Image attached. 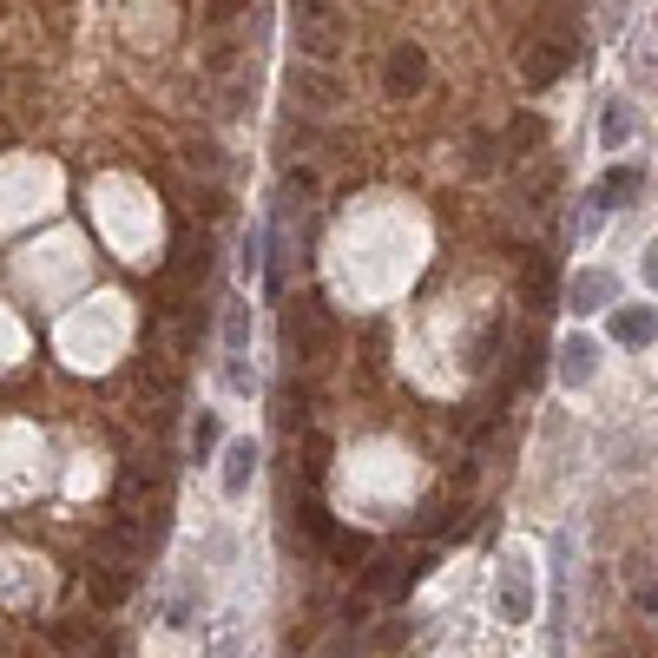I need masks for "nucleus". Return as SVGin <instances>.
I'll list each match as a JSON object with an SVG mask.
<instances>
[{
  "instance_id": "1",
  "label": "nucleus",
  "mask_w": 658,
  "mask_h": 658,
  "mask_svg": "<svg viewBox=\"0 0 658 658\" xmlns=\"http://www.w3.org/2000/svg\"><path fill=\"white\" fill-rule=\"evenodd\" d=\"M290 27H297V47L310 66H329L349 47V7L343 0H290Z\"/></svg>"
},
{
  "instance_id": "2",
  "label": "nucleus",
  "mask_w": 658,
  "mask_h": 658,
  "mask_svg": "<svg viewBox=\"0 0 658 658\" xmlns=\"http://www.w3.org/2000/svg\"><path fill=\"white\" fill-rule=\"evenodd\" d=\"M283 343H290V362H329L336 356V316H329L323 297H297L290 316H283Z\"/></svg>"
},
{
  "instance_id": "3",
  "label": "nucleus",
  "mask_w": 658,
  "mask_h": 658,
  "mask_svg": "<svg viewBox=\"0 0 658 658\" xmlns=\"http://www.w3.org/2000/svg\"><path fill=\"white\" fill-rule=\"evenodd\" d=\"M382 86H389L395 99H408V93H422L428 86V53L415 47V40H402V47L389 53V66H382Z\"/></svg>"
},
{
  "instance_id": "4",
  "label": "nucleus",
  "mask_w": 658,
  "mask_h": 658,
  "mask_svg": "<svg viewBox=\"0 0 658 658\" xmlns=\"http://www.w3.org/2000/svg\"><path fill=\"white\" fill-rule=\"evenodd\" d=\"M566 60H573L566 40H540V47L527 53V86H553V79L566 73Z\"/></svg>"
},
{
  "instance_id": "5",
  "label": "nucleus",
  "mask_w": 658,
  "mask_h": 658,
  "mask_svg": "<svg viewBox=\"0 0 658 658\" xmlns=\"http://www.w3.org/2000/svg\"><path fill=\"white\" fill-rule=\"evenodd\" d=\"M336 99H343V86H336L329 73H310V66H297V106H310V112H329Z\"/></svg>"
},
{
  "instance_id": "6",
  "label": "nucleus",
  "mask_w": 658,
  "mask_h": 658,
  "mask_svg": "<svg viewBox=\"0 0 658 658\" xmlns=\"http://www.w3.org/2000/svg\"><path fill=\"white\" fill-rule=\"evenodd\" d=\"M251 474H257V448L251 441H231V448H224V494H244Z\"/></svg>"
},
{
  "instance_id": "7",
  "label": "nucleus",
  "mask_w": 658,
  "mask_h": 658,
  "mask_svg": "<svg viewBox=\"0 0 658 658\" xmlns=\"http://www.w3.org/2000/svg\"><path fill=\"white\" fill-rule=\"evenodd\" d=\"M612 336H619L626 349H645L658 336V323H652V310H619L612 316Z\"/></svg>"
},
{
  "instance_id": "8",
  "label": "nucleus",
  "mask_w": 658,
  "mask_h": 658,
  "mask_svg": "<svg viewBox=\"0 0 658 658\" xmlns=\"http://www.w3.org/2000/svg\"><path fill=\"white\" fill-rule=\"evenodd\" d=\"M632 132H639V112H632L626 99H612V106L599 112V139H606V145H626Z\"/></svg>"
},
{
  "instance_id": "9",
  "label": "nucleus",
  "mask_w": 658,
  "mask_h": 658,
  "mask_svg": "<svg viewBox=\"0 0 658 658\" xmlns=\"http://www.w3.org/2000/svg\"><path fill=\"white\" fill-rule=\"evenodd\" d=\"M527 612H533V586H527V573H507V580H501V619H514V626H520Z\"/></svg>"
},
{
  "instance_id": "10",
  "label": "nucleus",
  "mask_w": 658,
  "mask_h": 658,
  "mask_svg": "<svg viewBox=\"0 0 658 658\" xmlns=\"http://www.w3.org/2000/svg\"><path fill=\"white\" fill-rule=\"evenodd\" d=\"M566 297H573V310H599V303L612 297V277H606V270H586V277H573Z\"/></svg>"
},
{
  "instance_id": "11",
  "label": "nucleus",
  "mask_w": 658,
  "mask_h": 658,
  "mask_svg": "<svg viewBox=\"0 0 658 658\" xmlns=\"http://www.w3.org/2000/svg\"><path fill=\"white\" fill-rule=\"evenodd\" d=\"M527 303H533V310H553V264H547V257H533V264H527Z\"/></svg>"
},
{
  "instance_id": "12",
  "label": "nucleus",
  "mask_w": 658,
  "mask_h": 658,
  "mask_svg": "<svg viewBox=\"0 0 658 658\" xmlns=\"http://www.w3.org/2000/svg\"><path fill=\"white\" fill-rule=\"evenodd\" d=\"M560 369H566V382H586V376H593V343L573 336V343L560 349Z\"/></svg>"
},
{
  "instance_id": "13",
  "label": "nucleus",
  "mask_w": 658,
  "mask_h": 658,
  "mask_svg": "<svg viewBox=\"0 0 658 658\" xmlns=\"http://www.w3.org/2000/svg\"><path fill=\"white\" fill-rule=\"evenodd\" d=\"M86 586H93V599H99V606H119V599H126V573H93V580H86Z\"/></svg>"
},
{
  "instance_id": "14",
  "label": "nucleus",
  "mask_w": 658,
  "mask_h": 658,
  "mask_svg": "<svg viewBox=\"0 0 658 658\" xmlns=\"http://www.w3.org/2000/svg\"><path fill=\"white\" fill-rule=\"evenodd\" d=\"M632 191H639V172H632V165H626V172H612L606 185H599V204H626Z\"/></svg>"
},
{
  "instance_id": "15",
  "label": "nucleus",
  "mask_w": 658,
  "mask_h": 658,
  "mask_svg": "<svg viewBox=\"0 0 658 658\" xmlns=\"http://www.w3.org/2000/svg\"><path fill=\"white\" fill-rule=\"evenodd\" d=\"M533 139H540V119H533V112H520V119H514V132H507V152H533Z\"/></svg>"
},
{
  "instance_id": "16",
  "label": "nucleus",
  "mask_w": 658,
  "mask_h": 658,
  "mask_svg": "<svg viewBox=\"0 0 658 658\" xmlns=\"http://www.w3.org/2000/svg\"><path fill=\"white\" fill-rule=\"evenodd\" d=\"M211 448H218V415H198V428H191V455H211Z\"/></svg>"
},
{
  "instance_id": "17",
  "label": "nucleus",
  "mask_w": 658,
  "mask_h": 658,
  "mask_svg": "<svg viewBox=\"0 0 658 658\" xmlns=\"http://www.w3.org/2000/svg\"><path fill=\"white\" fill-rule=\"evenodd\" d=\"M47 639L60 645V652H79V645L93 639V626H47Z\"/></svg>"
},
{
  "instance_id": "18",
  "label": "nucleus",
  "mask_w": 658,
  "mask_h": 658,
  "mask_svg": "<svg viewBox=\"0 0 658 658\" xmlns=\"http://www.w3.org/2000/svg\"><path fill=\"white\" fill-rule=\"evenodd\" d=\"M323 455H329V441H323V435H310V441L297 448V461H303L310 474H323Z\"/></svg>"
},
{
  "instance_id": "19",
  "label": "nucleus",
  "mask_w": 658,
  "mask_h": 658,
  "mask_svg": "<svg viewBox=\"0 0 658 658\" xmlns=\"http://www.w3.org/2000/svg\"><path fill=\"white\" fill-rule=\"evenodd\" d=\"M645 283H652V290H658V237H652V244H645Z\"/></svg>"
},
{
  "instance_id": "20",
  "label": "nucleus",
  "mask_w": 658,
  "mask_h": 658,
  "mask_svg": "<svg viewBox=\"0 0 658 658\" xmlns=\"http://www.w3.org/2000/svg\"><path fill=\"white\" fill-rule=\"evenodd\" d=\"M237 7H244V0H211V20H231Z\"/></svg>"
}]
</instances>
